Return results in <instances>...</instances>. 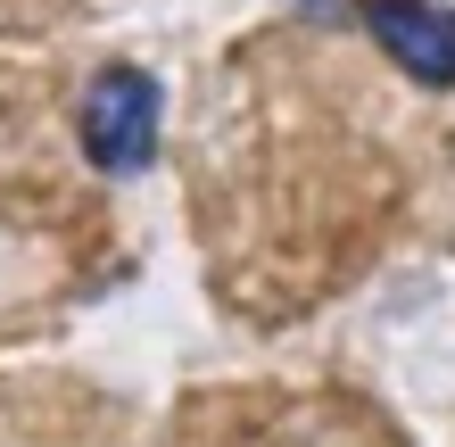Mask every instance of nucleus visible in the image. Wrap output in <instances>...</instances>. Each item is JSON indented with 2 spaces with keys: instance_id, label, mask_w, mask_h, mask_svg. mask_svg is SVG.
<instances>
[{
  "instance_id": "1",
  "label": "nucleus",
  "mask_w": 455,
  "mask_h": 447,
  "mask_svg": "<svg viewBox=\"0 0 455 447\" xmlns=\"http://www.w3.org/2000/svg\"><path fill=\"white\" fill-rule=\"evenodd\" d=\"M84 149L108 174L149 166V149H157V84L141 67H100L92 75V92H84Z\"/></svg>"
},
{
  "instance_id": "2",
  "label": "nucleus",
  "mask_w": 455,
  "mask_h": 447,
  "mask_svg": "<svg viewBox=\"0 0 455 447\" xmlns=\"http://www.w3.org/2000/svg\"><path fill=\"white\" fill-rule=\"evenodd\" d=\"M364 25L414 84L455 92V9H439V0H364Z\"/></svg>"
}]
</instances>
